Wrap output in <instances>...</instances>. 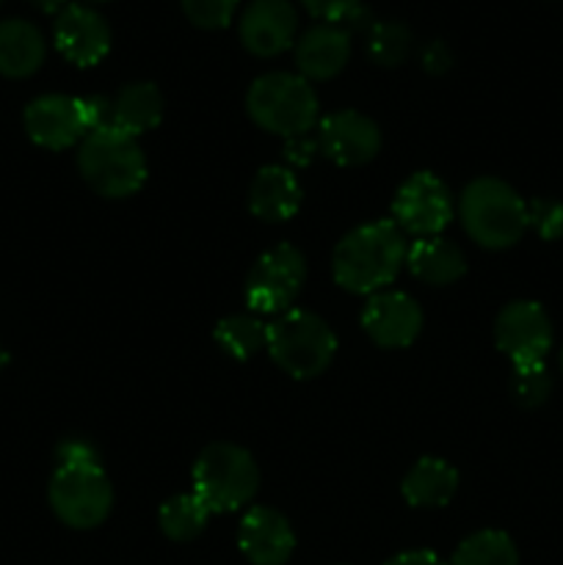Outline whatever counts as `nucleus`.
<instances>
[{"label":"nucleus","instance_id":"19","mask_svg":"<svg viewBox=\"0 0 563 565\" xmlns=\"http://www.w3.org/2000/svg\"><path fill=\"white\" fill-rule=\"evenodd\" d=\"M406 268L423 285L445 287L467 274V259H464L461 248L447 237H417L414 243H408Z\"/></svg>","mask_w":563,"mask_h":565},{"label":"nucleus","instance_id":"39","mask_svg":"<svg viewBox=\"0 0 563 565\" xmlns=\"http://www.w3.org/2000/svg\"><path fill=\"white\" fill-rule=\"evenodd\" d=\"M0 3H3V0H0Z\"/></svg>","mask_w":563,"mask_h":565},{"label":"nucleus","instance_id":"33","mask_svg":"<svg viewBox=\"0 0 563 565\" xmlns=\"http://www.w3.org/2000/svg\"><path fill=\"white\" fill-rule=\"evenodd\" d=\"M423 66L431 75H445L453 66V53L445 42H431L428 47L423 50Z\"/></svg>","mask_w":563,"mask_h":565},{"label":"nucleus","instance_id":"2","mask_svg":"<svg viewBox=\"0 0 563 565\" xmlns=\"http://www.w3.org/2000/svg\"><path fill=\"white\" fill-rule=\"evenodd\" d=\"M458 218L478 246L502 252L517 246L528 232V202L508 182L478 177L458 199Z\"/></svg>","mask_w":563,"mask_h":565},{"label":"nucleus","instance_id":"3","mask_svg":"<svg viewBox=\"0 0 563 565\" xmlns=\"http://www.w3.org/2000/svg\"><path fill=\"white\" fill-rule=\"evenodd\" d=\"M77 169L86 185L105 199H127L147 182L141 143L116 127L86 132L77 147Z\"/></svg>","mask_w":563,"mask_h":565},{"label":"nucleus","instance_id":"12","mask_svg":"<svg viewBox=\"0 0 563 565\" xmlns=\"http://www.w3.org/2000/svg\"><path fill=\"white\" fill-rule=\"evenodd\" d=\"M25 132L36 147L50 149V152H61L86 138L88 127L83 119V105L77 97H66V94H44L28 103L25 116Z\"/></svg>","mask_w":563,"mask_h":565},{"label":"nucleus","instance_id":"7","mask_svg":"<svg viewBox=\"0 0 563 565\" xmlns=\"http://www.w3.org/2000/svg\"><path fill=\"white\" fill-rule=\"evenodd\" d=\"M47 500L66 527L94 530L110 516L114 489L103 467H59L50 478Z\"/></svg>","mask_w":563,"mask_h":565},{"label":"nucleus","instance_id":"32","mask_svg":"<svg viewBox=\"0 0 563 565\" xmlns=\"http://www.w3.org/2000/svg\"><path fill=\"white\" fill-rule=\"evenodd\" d=\"M83 119H86L88 132L99 127H110V99L108 97H83Z\"/></svg>","mask_w":563,"mask_h":565},{"label":"nucleus","instance_id":"5","mask_svg":"<svg viewBox=\"0 0 563 565\" xmlns=\"http://www.w3.org/2000/svg\"><path fill=\"white\" fill-rule=\"evenodd\" d=\"M270 359L290 379L309 381L329 370L337 353V337L323 318L309 309H287L268 323L265 337Z\"/></svg>","mask_w":563,"mask_h":565},{"label":"nucleus","instance_id":"37","mask_svg":"<svg viewBox=\"0 0 563 565\" xmlns=\"http://www.w3.org/2000/svg\"><path fill=\"white\" fill-rule=\"evenodd\" d=\"M561 373H563V348H561Z\"/></svg>","mask_w":563,"mask_h":565},{"label":"nucleus","instance_id":"17","mask_svg":"<svg viewBox=\"0 0 563 565\" xmlns=\"http://www.w3.org/2000/svg\"><path fill=\"white\" fill-rule=\"evenodd\" d=\"M298 75L307 81H331L351 58V33L340 22H318L293 44Z\"/></svg>","mask_w":563,"mask_h":565},{"label":"nucleus","instance_id":"8","mask_svg":"<svg viewBox=\"0 0 563 565\" xmlns=\"http://www.w3.org/2000/svg\"><path fill=\"white\" fill-rule=\"evenodd\" d=\"M307 281V263L304 254L290 243L268 248L252 265L243 287L246 307L257 315H282L293 309L298 292Z\"/></svg>","mask_w":563,"mask_h":565},{"label":"nucleus","instance_id":"24","mask_svg":"<svg viewBox=\"0 0 563 565\" xmlns=\"http://www.w3.org/2000/svg\"><path fill=\"white\" fill-rule=\"evenodd\" d=\"M450 565H519V552L502 530H480L458 544Z\"/></svg>","mask_w":563,"mask_h":565},{"label":"nucleus","instance_id":"6","mask_svg":"<svg viewBox=\"0 0 563 565\" xmlns=\"http://www.w3.org/2000/svg\"><path fill=\"white\" fill-rule=\"evenodd\" d=\"M193 494L210 513H232L246 508L259 489V469L252 452L230 441H215L199 452L193 463Z\"/></svg>","mask_w":563,"mask_h":565},{"label":"nucleus","instance_id":"18","mask_svg":"<svg viewBox=\"0 0 563 565\" xmlns=\"http://www.w3.org/2000/svg\"><path fill=\"white\" fill-rule=\"evenodd\" d=\"M301 199L304 193L298 177L285 166H263L248 188V210L254 218L265 221V224L290 221L301 207Z\"/></svg>","mask_w":563,"mask_h":565},{"label":"nucleus","instance_id":"15","mask_svg":"<svg viewBox=\"0 0 563 565\" xmlns=\"http://www.w3.org/2000/svg\"><path fill=\"white\" fill-rule=\"evenodd\" d=\"M55 50L75 66H97L110 53V28L92 6L70 3L55 14Z\"/></svg>","mask_w":563,"mask_h":565},{"label":"nucleus","instance_id":"16","mask_svg":"<svg viewBox=\"0 0 563 565\" xmlns=\"http://www.w3.org/2000/svg\"><path fill=\"white\" fill-rule=\"evenodd\" d=\"M237 546L252 565H285L296 550V535L279 511L252 505L237 527Z\"/></svg>","mask_w":563,"mask_h":565},{"label":"nucleus","instance_id":"13","mask_svg":"<svg viewBox=\"0 0 563 565\" xmlns=\"http://www.w3.org/2000/svg\"><path fill=\"white\" fill-rule=\"evenodd\" d=\"M423 309L412 296L397 290H381L368 298L362 309V329L379 348H408L423 331Z\"/></svg>","mask_w":563,"mask_h":565},{"label":"nucleus","instance_id":"27","mask_svg":"<svg viewBox=\"0 0 563 565\" xmlns=\"http://www.w3.org/2000/svg\"><path fill=\"white\" fill-rule=\"evenodd\" d=\"M552 392V379L544 364H522L511 373V395L522 408L544 406Z\"/></svg>","mask_w":563,"mask_h":565},{"label":"nucleus","instance_id":"11","mask_svg":"<svg viewBox=\"0 0 563 565\" xmlns=\"http://www.w3.org/2000/svg\"><path fill=\"white\" fill-rule=\"evenodd\" d=\"M241 44L257 58H274L298 39V11L290 0H252L237 22Z\"/></svg>","mask_w":563,"mask_h":565},{"label":"nucleus","instance_id":"1","mask_svg":"<svg viewBox=\"0 0 563 565\" xmlns=\"http://www.w3.org/2000/svg\"><path fill=\"white\" fill-rule=\"evenodd\" d=\"M408 241L392 218L370 221L348 232L331 254L334 281L357 296H373L406 268Z\"/></svg>","mask_w":563,"mask_h":565},{"label":"nucleus","instance_id":"30","mask_svg":"<svg viewBox=\"0 0 563 565\" xmlns=\"http://www.w3.org/2000/svg\"><path fill=\"white\" fill-rule=\"evenodd\" d=\"M55 456H59V467H103L97 447L86 439H66L64 445H59Z\"/></svg>","mask_w":563,"mask_h":565},{"label":"nucleus","instance_id":"4","mask_svg":"<svg viewBox=\"0 0 563 565\" xmlns=\"http://www.w3.org/2000/svg\"><path fill=\"white\" fill-rule=\"evenodd\" d=\"M246 110L259 130L282 138L307 136L320 121L318 94L307 77L293 72L259 75L246 92Z\"/></svg>","mask_w":563,"mask_h":565},{"label":"nucleus","instance_id":"20","mask_svg":"<svg viewBox=\"0 0 563 565\" xmlns=\"http://www.w3.org/2000/svg\"><path fill=\"white\" fill-rule=\"evenodd\" d=\"M47 55V42L42 31L28 20L0 22V75L22 81L39 72Z\"/></svg>","mask_w":563,"mask_h":565},{"label":"nucleus","instance_id":"35","mask_svg":"<svg viewBox=\"0 0 563 565\" xmlns=\"http://www.w3.org/2000/svg\"><path fill=\"white\" fill-rule=\"evenodd\" d=\"M386 565H445V563H442L431 550H408V552H401V555H395L392 561H386Z\"/></svg>","mask_w":563,"mask_h":565},{"label":"nucleus","instance_id":"28","mask_svg":"<svg viewBox=\"0 0 563 565\" xmlns=\"http://www.w3.org/2000/svg\"><path fill=\"white\" fill-rule=\"evenodd\" d=\"M188 20L202 31H221L235 17L241 0H180Z\"/></svg>","mask_w":563,"mask_h":565},{"label":"nucleus","instance_id":"38","mask_svg":"<svg viewBox=\"0 0 563 565\" xmlns=\"http://www.w3.org/2000/svg\"><path fill=\"white\" fill-rule=\"evenodd\" d=\"M92 3H108V0H92Z\"/></svg>","mask_w":563,"mask_h":565},{"label":"nucleus","instance_id":"10","mask_svg":"<svg viewBox=\"0 0 563 565\" xmlns=\"http://www.w3.org/2000/svg\"><path fill=\"white\" fill-rule=\"evenodd\" d=\"M495 345L511 359L513 367L544 364L552 348L550 315L535 301H511L495 320Z\"/></svg>","mask_w":563,"mask_h":565},{"label":"nucleus","instance_id":"29","mask_svg":"<svg viewBox=\"0 0 563 565\" xmlns=\"http://www.w3.org/2000/svg\"><path fill=\"white\" fill-rule=\"evenodd\" d=\"M528 226L541 241H561L563 237V202L539 196L528 202Z\"/></svg>","mask_w":563,"mask_h":565},{"label":"nucleus","instance_id":"22","mask_svg":"<svg viewBox=\"0 0 563 565\" xmlns=\"http://www.w3.org/2000/svg\"><path fill=\"white\" fill-rule=\"evenodd\" d=\"M163 121V94L155 83H130L110 99V127L138 138Z\"/></svg>","mask_w":563,"mask_h":565},{"label":"nucleus","instance_id":"23","mask_svg":"<svg viewBox=\"0 0 563 565\" xmlns=\"http://www.w3.org/2000/svg\"><path fill=\"white\" fill-rule=\"evenodd\" d=\"M210 511L196 494H177L166 500L158 511V524L166 539L171 541H193L208 527Z\"/></svg>","mask_w":563,"mask_h":565},{"label":"nucleus","instance_id":"25","mask_svg":"<svg viewBox=\"0 0 563 565\" xmlns=\"http://www.w3.org/2000/svg\"><path fill=\"white\" fill-rule=\"evenodd\" d=\"M213 337L226 356L237 359V362H246L259 348H265L268 323H263L254 315H230V318H224L215 326Z\"/></svg>","mask_w":563,"mask_h":565},{"label":"nucleus","instance_id":"36","mask_svg":"<svg viewBox=\"0 0 563 565\" xmlns=\"http://www.w3.org/2000/svg\"><path fill=\"white\" fill-rule=\"evenodd\" d=\"M31 3L44 14H61L70 6V0H31Z\"/></svg>","mask_w":563,"mask_h":565},{"label":"nucleus","instance_id":"21","mask_svg":"<svg viewBox=\"0 0 563 565\" xmlns=\"http://www.w3.org/2000/svg\"><path fill=\"white\" fill-rule=\"evenodd\" d=\"M458 491V472L445 458L425 456L414 463L401 483L403 500L412 508H445Z\"/></svg>","mask_w":563,"mask_h":565},{"label":"nucleus","instance_id":"34","mask_svg":"<svg viewBox=\"0 0 563 565\" xmlns=\"http://www.w3.org/2000/svg\"><path fill=\"white\" fill-rule=\"evenodd\" d=\"M320 149L318 141H312V138L307 136H298V138H287V152L285 158L290 160L293 166H309L312 163L315 152Z\"/></svg>","mask_w":563,"mask_h":565},{"label":"nucleus","instance_id":"14","mask_svg":"<svg viewBox=\"0 0 563 565\" xmlns=\"http://www.w3.org/2000/svg\"><path fill=\"white\" fill-rule=\"evenodd\" d=\"M320 152L337 166H364L379 154L381 130L370 116L359 110H337L318 121Z\"/></svg>","mask_w":563,"mask_h":565},{"label":"nucleus","instance_id":"9","mask_svg":"<svg viewBox=\"0 0 563 565\" xmlns=\"http://www.w3.org/2000/svg\"><path fill=\"white\" fill-rule=\"evenodd\" d=\"M456 215L453 193L434 171H414L401 182L392 199V221L403 235L436 237Z\"/></svg>","mask_w":563,"mask_h":565},{"label":"nucleus","instance_id":"26","mask_svg":"<svg viewBox=\"0 0 563 565\" xmlns=\"http://www.w3.org/2000/svg\"><path fill=\"white\" fill-rule=\"evenodd\" d=\"M412 53V31L403 22H375L368 31V55L379 66H397Z\"/></svg>","mask_w":563,"mask_h":565},{"label":"nucleus","instance_id":"31","mask_svg":"<svg viewBox=\"0 0 563 565\" xmlns=\"http://www.w3.org/2000/svg\"><path fill=\"white\" fill-rule=\"evenodd\" d=\"M304 9L323 22H346L353 11L362 6V0H301Z\"/></svg>","mask_w":563,"mask_h":565}]
</instances>
